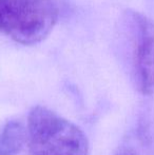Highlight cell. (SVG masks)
<instances>
[{
  "instance_id": "obj_3",
  "label": "cell",
  "mask_w": 154,
  "mask_h": 155,
  "mask_svg": "<svg viewBox=\"0 0 154 155\" xmlns=\"http://www.w3.org/2000/svg\"><path fill=\"white\" fill-rule=\"evenodd\" d=\"M133 31V77L137 90L149 95L154 89V25L135 12L128 14Z\"/></svg>"
},
{
  "instance_id": "obj_5",
  "label": "cell",
  "mask_w": 154,
  "mask_h": 155,
  "mask_svg": "<svg viewBox=\"0 0 154 155\" xmlns=\"http://www.w3.org/2000/svg\"><path fill=\"white\" fill-rule=\"evenodd\" d=\"M28 145V131L20 120H8L0 131V155H17Z\"/></svg>"
},
{
  "instance_id": "obj_1",
  "label": "cell",
  "mask_w": 154,
  "mask_h": 155,
  "mask_svg": "<svg viewBox=\"0 0 154 155\" xmlns=\"http://www.w3.org/2000/svg\"><path fill=\"white\" fill-rule=\"evenodd\" d=\"M27 131L31 155H89V140L81 129L43 106L30 110Z\"/></svg>"
},
{
  "instance_id": "obj_4",
  "label": "cell",
  "mask_w": 154,
  "mask_h": 155,
  "mask_svg": "<svg viewBox=\"0 0 154 155\" xmlns=\"http://www.w3.org/2000/svg\"><path fill=\"white\" fill-rule=\"evenodd\" d=\"M112 155H154V140L147 124H137Z\"/></svg>"
},
{
  "instance_id": "obj_2",
  "label": "cell",
  "mask_w": 154,
  "mask_h": 155,
  "mask_svg": "<svg viewBox=\"0 0 154 155\" xmlns=\"http://www.w3.org/2000/svg\"><path fill=\"white\" fill-rule=\"evenodd\" d=\"M58 17V0H0V32L23 45L47 38Z\"/></svg>"
}]
</instances>
